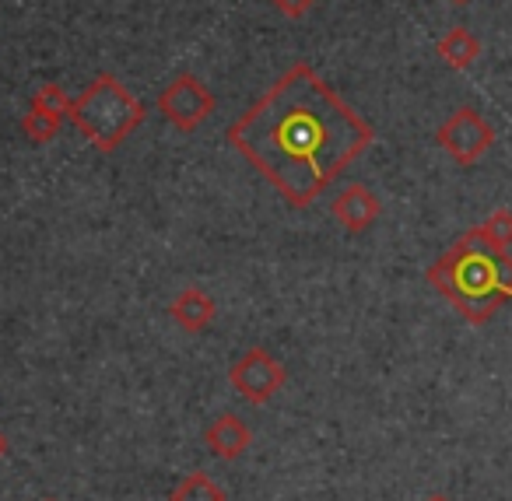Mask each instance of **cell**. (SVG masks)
Segmentation results:
<instances>
[{"instance_id": "obj_19", "label": "cell", "mask_w": 512, "mask_h": 501, "mask_svg": "<svg viewBox=\"0 0 512 501\" xmlns=\"http://www.w3.org/2000/svg\"><path fill=\"white\" fill-rule=\"evenodd\" d=\"M39 501H60V498H39Z\"/></svg>"}, {"instance_id": "obj_15", "label": "cell", "mask_w": 512, "mask_h": 501, "mask_svg": "<svg viewBox=\"0 0 512 501\" xmlns=\"http://www.w3.org/2000/svg\"><path fill=\"white\" fill-rule=\"evenodd\" d=\"M267 4H271V8H278L285 18H306L309 11L320 4V0H267Z\"/></svg>"}, {"instance_id": "obj_4", "label": "cell", "mask_w": 512, "mask_h": 501, "mask_svg": "<svg viewBox=\"0 0 512 501\" xmlns=\"http://www.w3.org/2000/svg\"><path fill=\"white\" fill-rule=\"evenodd\" d=\"M435 141H439V148L446 151L456 165L470 169V165H477L491 151V144H495V127H491L474 106H460L456 113L446 116V123H442L439 130H435Z\"/></svg>"}, {"instance_id": "obj_5", "label": "cell", "mask_w": 512, "mask_h": 501, "mask_svg": "<svg viewBox=\"0 0 512 501\" xmlns=\"http://www.w3.org/2000/svg\"><path fill=\"white\" fill-rule=\"evenodd\" d=\"M214 109H218L214 92L200 78H193V74H179V78L172 81V85H165V92L158 95V113H162L179 134L200 130L211 120Z\"/></svg>"}, {"instance_id": "obj_2", "label": "cell", "mask_w": 512, "mask_h": 501, "mask_svg": "<svg viewBox=\"0 0 512 501\" xmlns=\"http://www.w3.org/2000/svg\"><path fill=\"white\" fill-rule=\"evenodd\" d=\"M428 284L467 319L470 326H484L495 319L505 302H512V256L509 249H495L477 225L463 232L439 260L428 267Z\"/></svg>"}, {"instance_id": "obj_1", "label": "cell", "mask_w": 512, "mask_h": 501, "mask_svg": "<svg viewBox=\"0 0 512 501\" xmlns=\"http://www.w3.org/2000/svg\"><path fill=\"white\" fill-rule=\"evenodd\" d=\"M372 141V123L306 60L288 67L228 127V144L292 207L313 204Z\"/></svg>"}, {"instance_id": "obj_17", "label": "cell", "mask_w": 512, "mask_h": 501, "mask_svg": "<svg viewBox=\"0 0 512 501\" xmlns=\"http://www.w3.org/2000/svg\"><path fill=\"white\" fill-rule=\"evenodd\" d=\"M425 501H453V498H449V494H428Z\"/></svg>"}, {"instance_id": "obj_16", "label": "cell", "mask_w": 512, "mask_h": 501, "mask_svg": "<svg viewBox=\"0 0 512 501\" xmlns=\"http://www.w3.org/2000/svg\"><path fill=\"white\" fill-rule=\"evenodd\" d=\"M8 456V438H4V431H0V459Z\"/></svg>"}, {"instance_id": "obj_18", "label": "cell", "mask_w": 512, "mask_h": 501, "mask_svg": "<svg viewBox=\"0 0 512 501\" xmlns=\"http://www.w3.org/2000/svg\"><path fill=\"white\" fill-rule=\"evenodd\" d=\"M449 4H456V8H463V4H470V0H449Z\"/></svg>"}, {"instance_id": "obj_9", "label": "cell", "mask_w": 512, "mask_h": 501, "mask_svg": "<svg viewBox=\"0 0 512 501\" xmlns=\"http://www.w3.org/2000/svg\"><path fill=\"white\" fill-rule=\"evenodd\" d=\"M169 316H172V323H176L179 330H186V333H204L207 326L214 323V316H218V305H214V298L207 295L204 288L190 284V288H183L176 298H172Z\"/></svg>"}, {"instance_id": "obj_6", "label": "cell", "mask_w": 512, "mask_h": 501, "mask_svg": "<svg viewBox=\"0 0 512 501\" xmlns=\"http://www.w3.org/2000/svg\"><path fill=\"white\" fill-rule=\"evenodd\" d=\"M228 382L232 389L253 407H264L281 393V386L288 382V372L267 347H249L232 368H228Z\"/></svg>"}, {"instance_id": "obj_7", "label": "cell", "mask_w": 512, "mask_h": 501, "mask_svg": "<svg viewBox=\"0 0 512 501\" xmlns=\"http://www.w3.org/2000/svg\"><path fill=\"white\" fill-rule=\"evenodd\" d=\"M330 214H334L348 232L358 235V232H369V228L376 225L379 214H383V204H379V197L365 183H348L334 200H330Z\"/></svg>"}, {"instance_id": "obj_12", "label": "cell", "mask_w": 512, "mask_h": 501, "mask_svg": "<svg viewBox=\"0 0 512 501\" xmlns=\"http://www.w3.org/2000/svg\"><path fill=\"white\" fill-rule=\"evenodd\" d=\"M60 127H64V116L46 113V109H36V106H29V113L22 116L25 137H29V141H36V144L53 141V137L60 134Z\"/></svg>"}, {"instance_id": "obj_3", "label": "cell", "mask_w": 512, "mask_h": 501, "mask_svg": "<svg viewBox=\"0 0 512 501\" xmlns=\"http://www.w3.org/2000/svg\"><path fill=\"white\" fill-rule=\"evenodd\" d=\"M144 116H148V106L116 74H99L85 92L74 95L67 120L81 130L85 141H92L95 151L113 155L141 127Z\"/></svg>"}, {"instance_id": "obj_8", "label": "cell", "mask_w": 512, "mask_h": 501, "mask_svg": "<svg viewBox=\"0 0 512 501\" xmlns=\"http://www.w3.org/2000/svg\"><path fill=\"white\" fill-rule=\"evenodd\" d=\"M249 442H253V431L242 421L239 414H221L207 424L204 431V445L214 459H225V463H235L239 456H246Z\"/></svg>"}, {"instance_id": "obj_14", "label": "cell", "mask_w": 512, "mask_h": 501, "mask_svg": "<svg viewBox=\"0 0 512 501\" xmlns=\"http://www.w3.org/2000/svg\"><path fill=\"white\" fill-rule=\"evenodd\" d=\"M71 95L64 92L60 85H43L36 95H32V102L29 106H36V109H46V113H57V116H64L67 120V113H71Z\"/></svg>"}, {"instance_id": "obj_11", "label": "cell", "mask_w": 512, "mask_h": 501, "mask_svg": "<svg viewBox=\"0 0 512 501\" xmlns=\"http://www.w3.org/2000/svg\"><path fill=\"white\" fill-rule=\"evenodd\" d=\"M169 501H228V494L221 491V484H214L207 473H186L176 487H172Z\"/></svg>"}, {"instance_id": "obj_10", "label": "cell", "mask_w": 512, "mask_h": 501, "mask_svg": "<svg viewBox=\"0 0 512 501\" xmlns=\"http://www.w3.org/2000/svg\"><path fill=\"white\" fill-rule=\"evenodd\" d=\"M435 53H439V60L449 71H470V67L477 64V57H481V39L470 29H463V25H456V29H449L446 36L439 39Z\"/></svg>"}, {"instance_id": "obj_13", "label": "cell", "mask_w": 512, "mask_h": 501, "mask_svg": "<svg viewBox=\"0 0 512 501\" xmlns=\"http://www.w3.org/2000/svg\"><path fill=\"white\" fill-rule=\"evenodd\" d=\"M477 232H481L495 249H509L512 246V211H509V207H498V211H491L488 218L477 225Z\"/></svg>"}]
</instances>
